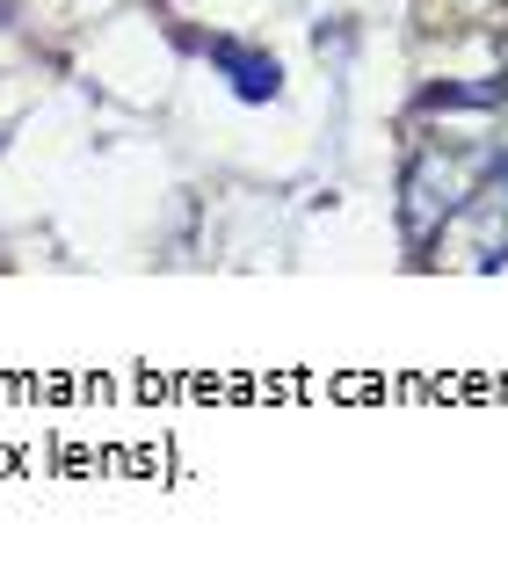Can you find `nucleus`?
Instances as JSON below:
<instances>
[{"label":"nucleus","mask_w":508,"mask_h":566,"mask_svg":"<svg viewBox=\"0 0 508 566\" xmlns=\"http://www.w3.org/2000/svg\"><path fill=\"white\" fill-rule=\"evenodd\" d=\"M494 189H501V197H508V160H494Z\"/></svg>","instance_id":"obj_2"},{"label":"nucleus","mask_w":508,"mask_h":566,"mask_svg":"<svg viewBox=\"0 0 508 566\" xmlns=\"http://www.w3.org/2000/svg\"><path fill=\"white\" fill-rule=\"evenodd\" d=\"M211 66H218V73H226V81H232V95H240V102H269V95H277V87H283V66H277V59H269V51L226 44V36H218V44H211Z\"/></svg>","instance_id":"obj_1"}]
</instances>
